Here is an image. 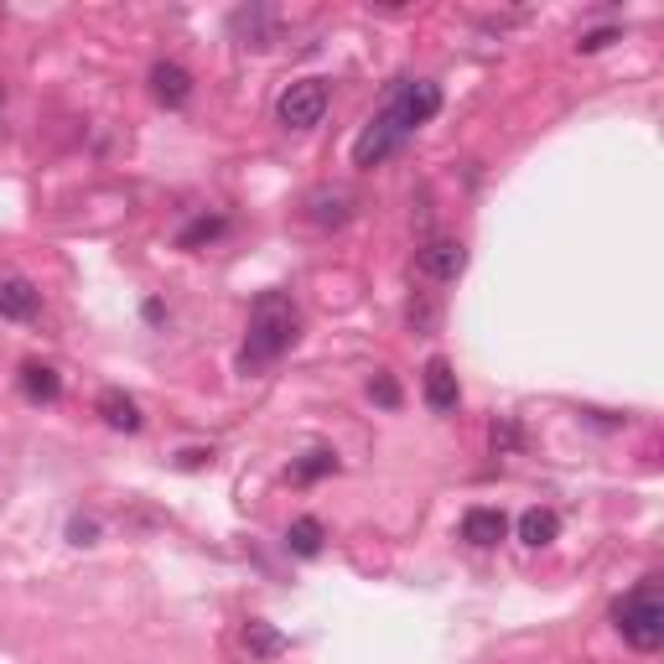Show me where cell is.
I'll list each match as a JSON object with an SVG mask.
<instances>
[{
    "label": "cell",
    "instance_id": "1",
    "mask_svg": "<svg viewBox=\"0 0 664 664\" xmlns=\"http://www.w3.org/2000/svg\"><path fill=\"white\" fill-rule=\"evenodd\" d=\"M437 109H441L437 84H426V78H400L390 89V99H384V109H379L374 120L359 130V140H353V166H379L384 156H394L410 140V130H421Z\"/></svg>",
    "mask_w": 664,
    "mask_h": 664
},
{
    "label": "cell",
    "instance_id": "2",
    "mask_svg": "<svg viewBox=\"0 0 664 664\" xmlns=\"http://www.w3.org/2000/svg\"><path fill=\"white\" fill-rule=\"evenodd\" d=\"M296 328H302V312L286 291H260L255 306H250V338H244L240 363L244 369H265L296 343Z\"/></svg>",
    "mask_w": 664,
    "mask_h": 664
},
{
    "label": "cell",
    "instance_id": "3",
    "mask_svg": "<svg viewBox=\"0 0 664 664\" xmlns=\"http://www.w3.org/2000/svg\"><path fill=\"white\" fill-rule=\"evenodd\" d=\"M613 623H618V634L628 638L638 654L664 650V587H660V576L638 582V587L613 607Z\"/></svg>",
    "mask_w": 664,
    "mask_h": 664
},
{
    "label": "cell",
    "instance_id": "4",
    "mask_svg": "<svg viewBox=\"0 0 664 664\" xmlns=\"http://www.w3.org/2000/svg\"><path fill=\"white\" fill-rule=\"evenodd\" d=\"M275 115H281L286 130H312V125H322V115H328V84H322V78H296V84L281 94Z\"/></svg>",
    "mask_w": 664,
    "mask_h": 664
},
{
    "label": "cell",
    "instance_id": "5",
    "mask_svg": "<svg viewBox=\"0 0 664 664\" xmlns=\"http://www.w3.org/2000/svg\"><path fill=\"white\" fill-rule=\"evenodd\" d=\"M353 208H359V197L348 193V187H312L306 193V218L318 228H343L353 218Z\"/></svg>",
    "mask_w": 664,
    "mask_h": 664
},
{
    "label": "cell",
    "instance_id": "6",
    "mask_svg": "<svg viewBox=\"0 0 664 664\" xmlns=\"http://www.w3.org/2000/svg\"><path fill=\"white\" fill-rule=\"evenodd\" d=\"M416 265H421V275H431V281H457V275L468 271V244L462 240H426Z\"/></svg>",
    "mask_w": 664,
    "mask_h": 664
},
{
    "label": "cell",
    "instance_id": "7",
    "mask_svg": "<svg viewBox=\"0 0 664 664\" xmlns=\"http://www.w3.org/2000/svg\"><path fill=\"white\" fill-rule=\"evenodd\" d=\"M228 27H234V37H240L244 47L265 52V47L275 42V27H281V16H275L271 6H240V11L228 16Z\"/></svg>",
    "mask_w": 664,
    "mask_h": 664
},
{
    "label": "cell",
    "instance_id": "8",
    "mask_svg": "<svg viewBox=\"0 0 664 664\" xmlns=\"http://www.w3.org/2000/svg\"><path fill=\"white\" fill-rule=\"evenodd\" d=\"M421 390H426V406L437 410V416H452L457 406H462V390H457V374L447 359H431L421 374Z\"/></svg>",
    "mask_w": 664,
    "mask_h": 664
},
{
    "label": "cell",
    "instance_id": "9",
    "mask_svg": "<svg viewBox=\"0 0 664 664\" xmlns=\"http://www.w3.org/2000/svg\"><path fill=\"white\" fill-rule=\"evenodd\" d=\"M152 94L166 109H182L187 99H193V74H187L182 62H156L152 68Z\"/></svg>",
    "mask_w": 664,
    "mask_h": 664
},
{
    "label": "cell",
    "instance_id": "10",
    "mask_svg": "<svg viewBox=\"0 0 664 664\" xmlns=\"http://www.w3.org/2000/svg\"><path fill=\"white\" fill-rule=\"evenodd\" d=\"M504 535H509V519H504L498 509H468V514H462V540L478 545V550L498 545Z\"/></svg>",
    "mask_w": 664,
    "mask_h": 664
},
{
    "label": "cell",
    "instance_id": "11",
    "mask_svg": "<svg viewBox=\"0 0 664 664\" xmlns=\"http://www.w3.org/2000/svg\"><path fill=\"white\" fill-rule=\"evenodd\" d=\"M0 318H11V322L37 318V286H31V281H21V275L0 281Z\"/></svg>",
    "mask_w": 664,
    "mask_h": 664
},
{
    "label": "cell",
    "instance_id": "12",
    "mask_svg": "<svg viewBox=\"0 0 664 664\" xmlns=\"http://www.w3.org/2000/svg\"><path fill=\"white\" fill-rule=\"evenodd\" d=\"M21 390H27V400H37V406H52L62 394V379L52 363H27V369H21Z\"/></svg>",
    "mask_w": 664,
    "mask_h": 664
},
{
    "label": "cell",
    "instance_id": "13",
    "mask_svg": "<svg viewBox=\"0 0 664 664\" xmlns=\"http://www.w3.org/2000/svg\"><path fill=\"white\" fill-rule=\"evenodd\" d=\"M99 416H105L115 431H140V406L125 390H105V394H99Z\"/></svg>",
    "mask_w": 664,
    "mask_h": 664
},
{
    "label": "cell",
    "instance_id": "14",
    "mask_svg": "<svg viewBox=\"0 0 664 664\" xmlns=\"http://www.w3.org/2000/svg\"><path fill=\"white\" fill-rule=\"evenodd\" d=\"M244 650L260 654V660H275V654H286V634H275L271 623L250 618V623H244Z\"/></svg>",
    "mask_w": 664,
    "mask_h": 664
},
{
    "label": "cell",
    "instance_id": "15",
    "mask_svg": "<svg viewBox=\"0 0 664 664\" xmlns=\"http://www.w3.org/2000/svg\"><path fill=\"white\" fill-rule=\"evenodd\" d=\"M556 535H560V519L550 509H529L525 519H519V540L535 545V550H540V545H550Z\"/></svg>",
    "mask_w": 664,
    "mask_h": 664
},
{
    "label": "cell",
    "instance_id": "16",
    "mask_svg": "<svg viewBox=\"0 0 664 664\" xmlns=\"http://www.w3.org/2000/svg\"><path fill=\"white\" fill-rule=\"evenodd\" d=\"M224 228H228V218H224V213H197L193 224H187V228H182V234H177V244H182V250H197V244L218 240Z\"/></svg>",
    "mask_w": 664,
    "mask_h": 664
},
{
    "label": "cell",
    "instance_id": "17",
    "mask_svg": "<svg viewBox=\"0 0 664 664\" xmlns=\"http://www.w3.org/2000/svg\"><path fill=\"white\" fill-rule=\"evenodd\" d=\"M286 545H291V556L312 560L322 550V525H318V519H296V525L286 529Z\"/></svg>",
    "mask_w": 664,
    "mask_h": 664
},
{
    "label": "cell",
    "instance_id": "18",
    "mask_svg": "<svg viewBox=\"0 0 664 664\" xmlns=\"http://www.w3.org/2000/svg\"><path fill=\"white\" fill-rule=\"evenodd\" d=\"M332 468H338V457L332 452H306L302 462L291 468V478H296V484H318V478H328Z\"/></svg>",
    "mask_w": 664,
    "mask_h": 664
},
{
    "label": "cell",
    "instance_id": "19",
    "mask_svg": "<svg viewBox=\"0 0 664 664\" xmlns=\"http://www.w3.org/2000/svg\"><path fill=\"white\" fill-rule=\"evenodd\" d=\"M369 394H374V400H379L384 410L400 406V384H394L390 374H374V379H369Z\"/></svg>",
    "mask_w": 664,
    "mask_h": 664
},
{
    "label": "cell",
    "instance_id": "20",
    "mask_svg": "<svg viewBox=\"0 0 664 664\" xmlns=\"http://www.w3.org/2000/svg\"><path fill=\"white\" fill-rule=\"evenodd\" d=\"M607 42H618V27H603V31H587V37H582V42H576V47H582V52H603V47Z\"/></svg>",
    "mask_w": 664,
    "mask_h": 664
},
{
    "label": "cell",
    "instance_id": "21",
    "mask_svg": "<svg viewBox=\"0 0 664 664\" xmlns=\"http://www.w3.org/2000/svg\"><path fill=\"white\" fill-rule=\"evenodd\" d=\"M514 441H519V426H514V421H504V426H494V452H509Z\"/></svg>",
    "mask_w": 664,
    "mask_h": 664
},
{
    "label": "cell",
    "instance_id": "22",
    "mask_svg": "<svg viewBox=\"0 0 664 664\" xmlns=\"http://www.w3.org/2000/svg\"><path fill=\"white\" fill-rule=\"evenodd\" d=\"M68 535H74V545H94L99 525H94V519H74V525H68Z\"/></svg>",
    "mask_w": 664,
    "mask_h": 664
},
{
    "label": "cell",
    "instance_id": "23",
    "mask_svg": "<svg viewBox=\"0 0 664 664\" xmlns=\"http://www.w3.org/2000/svg\"><path fill=\"white\" fill-rule=\"evenodd\" d=\"M0 105H6V89H0Z\"/></svg>",
    "mask_w": 664,
    "mask_h": 664
}]
</instances>
